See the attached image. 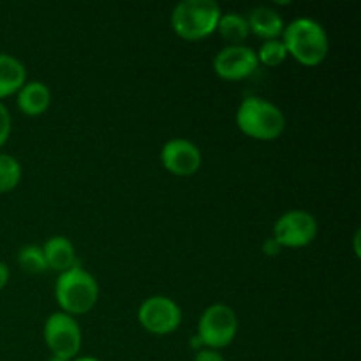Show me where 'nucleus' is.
Masks as SVG:
<instances>
[{
    "label": "nucleus",
    "mask_w": 361,
    "mask_h": 361,
    "mask_svg": "<svg viewBox=\"0 0 361 361\" xmlns=\"http://www.w3.org/2000/svg\"><path fill=\"white\" fill-rule=\"evenodd\" d=\"M18 108L27 116H39L51 104V90L42 81H28L18 90Z\"/></svg>",
    "instance_id": "9b49d317"
},
{
    "label": "nucleus",
    "mask_w": 361,
    "mask_h": 361,
    "mask_svg": "<svg viewBox=\"0 0 361 361\" xmlns=\"http://www.w3.org/2000/svg\"><path fill=\"white\" fill-rule=\"evenodd\" d=\"M161 162L171 175L190 176L201 168V152L192 141L173 137L162 147Z\"/></svg>",
    "instance_id": "9d476101"
},
{
    "label": "nucleus",
    "mask_w": 361,
    "mask_h": 361,
    "mask_svg": "<svg viewBox=\"0 0 361 361\" xmlns=\"http://www.w3.org/2000/svg\"><path fill=\"white\" fill-rule=\"evenodd\" d=\"M18 264L27 274H44L48 270L44 254H42V247L37 245H25L23 249H20V252H18Z\"/></svg>",
    "instance_id": "f3484780"
},
{
    "label": "nucleus",
    "mask_w": 361,
    "mask_h": 361,
    "mask_svg": "<svg viewBox=\"0 0 361 361\" xmlns=\"http://www.w3.org/2000/svg\"><path fill=\"white\" fill-rule=\"evenodd\" d=\"M56 303L69 316H83L90 312L99 300V286L92 274L76 264L59 275L55 284Z\"/></svg>",
    "instance_id": "20e7f679"
},
{
    "label": "nucleus",
    "mask_w": 361,
    "mask_h": 361,
    "mask_svg": "<svg viewBox=\"0 0 361 361\" xmlns=\"http://www.w3.org/2000/svg\"><path fill=\"white\" fill-rule=\"evenodd\" d=\"M27 83V69L16 56L0 53V99L18 94Z\"/></svg>",
    "instance_id": "4468645a"
},
{
    "label": "nucleus",
    "mask_w": 361,
    "mask_h": 361,
    "mask_svg": "<svg viewBox=\"0 0 361 361\" xmlns=\"http://www.w3.org/2000/svg\"><path fill=\"white\" fill-rule=\"evenodd\" d=\"M21 166L13 155L0 154V194L9 192L20 183Z\"/></svg>",
    "instance_id": "dca6fc26"
},
{
    "label": "nucleus",
    "mask_w": 361,
    "mask_h": 361,
    "mask_svg": "<svg viewBox=\"0 0 361 361\" xmlns=\"http://www.w3.org/2000/svg\"><path fill=\"white\" fill-rule=\"evenodd\" d=\"M259 67L256 51L245 44L226 46L215 55L214 71L226 81H242L252 76Z\"/></svg>",
    "instance_id": "1a4fd4ad"
},
{
    "label": "nucleus",
    "mask_w": 361,
    "mask_h": 361,
    "mask_svg": "<svg viewBox=\"0 0 361 361\" xmlns=\"http://www.w3.org/2000/svg\"><path fill=\"white\" fill-rule=\"evenodd\" d=\"M319 226L316 217L305 210H289L277 219L271 238L282 249H302L316 240Z\"/></svg>",
    "instance_id": "423d86ee"
},
{
    "label": "nucleus",
    "mask_w": 361,
    "mask_h": 361,
    "mask_svg": "<svg viewBox=\"0 0 361 361\" xmlns=\"http://www.w3.org/2000/svg\"><path fill=\"white\" fill-rule=\"evenodd\" d=\"M11 127H13V120H11L9 109L0 102V148L6 145V141L11 136Z\"/></svg>",
    "instance_id": "6ab92c4d"
},
{
    "label": "nucleus",
    "mask_w": 361,
    "mask_h": 361,
    "mask_svg": "<svg viewBox=\"0 0 361 361\" xmlns=\"http://www.w3.org/2000/svg\"><path fill=\"white\" fill-rule=\"evenodd\" d=\"M221 34V37L226 42H229V46L243 44L247 37H249V23H247V18L240 13H226L222 14L221 20L217 23V30Z\"/></svg>",
    "instance_id": "2eb2a0df"
},
{
    "label": "nucleus",
    "mask_w": 361,
    "mask_h": 361,
    "mask_svg": "<svg viewBox=\"0 0 361 361\" xmlns=\"http://www.w3.org/2000/svg\"><path fill=\"white\" fill-rule=\"evenodd\" d=\"M247 18V23H249V30L252 32L256 37L264 39V41H270V39H279V35H282L284 32V21H282L281 14L275 9L267 6L254 7L249 13Z\"/></svg>",
    "instance_id": "ddd939ff"
},
{
    "label": "nucleus",
    "mask_w": 361,
    "mask_h": 361,
    "mask_svg": "<svg viewBox=\"0 0 361 361\" xmlns=\"http://www.w3.org/2000/svg\"><path fill=\"white\" fill-rule=\"evenodd\" d=\"M194 361H226L224 356L221 355L219 351H215V349H200V351L196 353V358Z\"/></svg>",
    "instance_id": "aec40b11"
},
{
    "label": "nucleus",
    "mask_w": 361,
    "mask_h": 361,
    "mask_svg": "<svg viewBox=\"0 0 361 361\" xmlns=\"http://www.w3.org/2000/svg\"><path fill=\"white\" fill-rule=\"evenodd\" d=\"M81 330L73 316L55 312L44 323V342L53 356L63 360L76 358L81 349Z\"/></svg>",
    "instance_id": "0eeeda50"
},
{
    "label": "nucleus",
    "mask_w": 361,
    "mask_h": 361,
    "mask_svg": "<svg viewBox=\"0 0 361 361\" xmlns=\"http://www.w3.org/2000/svg\"><path fill=\"white\" fill-rule=\"evenodd\" d=\"M7 282H9V268H7L6 263L0 261V291L6 288Z\"/></svg>",
    "instance_id": "4be33fe9"
},
{
    "label": "nucleus",
    "mask_w": 361,
    "mask_h": 361,
    "mask_svg": "<svg viewBox=\"0 0 361 361\" xmlns=\"http://www.w3.org/2000/svg\"><path fill=\"white\" fill-rule=\"evenodd\" d=\"M259 63L267 67H277L288 59V49H286L282 39H270L261 44L259 51L256 53Z\"/></svg>",
    "instance_id": "a211bd4d"
},
{
    "label": "nucleus",
    "mask_w": 361,
    "mask_h": 361,
    "mask_svg": "<svg viewBox=\"0 0 361 361\" xmlns=\"http://www.w3.org/2000/svg\"><path fill=\"white\" fill-rule=\"evenodd\" d=\"M236 126L245 136L257 141H274L286 129V116L282 109L267 99L249 95L236 111Z\"/></svg>",
    "instance_id": "f03ea898"
},
{
    "label": "nucleus",
    "mask_w": 361,
    "mask_h": 361,
    "mask_svg": "<svg viewBox=\"0 0 361 361\" xmlns=\"http://www.w3.org/2000/svg\"><path fill=\"white\" fill-rule=\"evenodd\" d=\"M263 250H264V254H268V256H279L282 250V247L279 245L274 238H268L267 242H264Z\"/></svg>",
    "instance_id": "412c9836"
},
{
    "label": "nucleus",
    "mask_w": 361,
    "mask_h": 361,
    "mask_svg": "<svg viewBox=\"0 0 361 361\" xmlns=\"http://www.w3.org/2000/svg\"><path fill=\"white\" fill-rule=\"evenodd\" d=\"M238 334V317L235 310L224 303L210 305L200 317L197 323V338L203 348L219 349L228 348Z\"/></svg>",
    "instance_id": "39448f33"
},
{
    "label": "nucleus",
    "mask_w": 361,
    "mask_h": 361,
    "mask_svg": "<svg viewBox=\"0 0 361 361\" xmlns=\"http://www.w3.org/2000/svg\"><path fill=\"white\" fill-rule=\"evenodd\" d=\"M74 361H101V360L94 358V356H81V358H76Z\"/></svg>",
    "instance_id": "5701e85b"
},
{
    "label": "nucleus",
    "mask_w": 361,
    "mask_h": 361,
    "mask_svg": "<svg viewBox=\"0 0 361 361\" xmlns=\"http://www.w3.org/2000/svg\"><path fill=\"white\" fill-rule=\"evenodd\" d=\"M288 55H291L302 66L314 67L324 62L330 51V39L319 21L312 18H296L286 25L282 32Z\"/></svg>",
    "instance_id": "f257e3e1"
},
{
    "label": "nucleus",
    "mask_w": 361,
    "mask_h": 361,
    "mask_svg": "<svg viewBox=\"0 0 361 361\" xmlns=\"http://www.w3.org/2000/svg\"><path fill=\"white\" fill-rule=\"evenodd\" d=\"M42 254H44L48 270H55L59 274H63L78 264L76 250L66 236L56 235L46 240V243L42 245Z\"/></svg>",
    "instance_id": "f8f14e48"
},
{
    "label": "nucleus",
    "mask_w": 361,
    "mask_h": 361,
    "mask_svg": "<svg viewBox=\"0 0 361 361\" xmlns=\"http://www.w3.org/2000/svg\"><path fill=\"white\" fill-rule=\"evenodd\" d=\"M48 361H69V360H63V358H60V356H53L51 355V358H49Z\"/></svg>",
    "instance_id": "b1692460"
},
{
    "label": "nucleus",
    "mask_w": 361,
    "mask_h": 361,
    "mask_svg": "<svg viewBox=\"0 0 361 361\" xmlns=\"http://www.w3.org/2000/svg\"><path fill=\"white\" fill-rule=\"evenodd\" d=\"M222 16L215 0H182L171 13V27L185 41H201L217 30Z\"/></svg>",
    "instance_id": "7ed1b4c3"
},
{
    "label": "nucleus",
    "mask_w": 361,
    "mask_h": 361,
    "mask_svg": "<svg viewBox=\"0 0 361 361\" xmlns=\"http://www.w3.org/2000/svg\"><path fill=\"white\" fill-rule=\"evenodd\" d=\"M140 324L154 335H169L182 324V309L168 296H150L137 310Z\"/></svg>",
    "instance_id": "6e6552de"
}]
</instances>
